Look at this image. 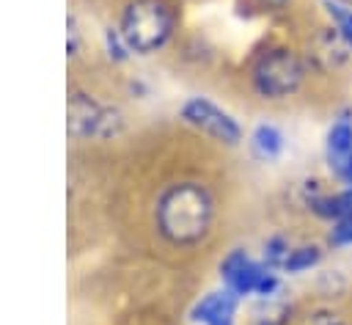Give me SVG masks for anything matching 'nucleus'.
I'll list each match as a JSON object with an SVG mask.
<instances>
[{
  "label": "nucleus",
  "instance_id": "9d476101",
  "mask_svg": "<svg viewBox=\"0 0 352 325\" xmlns=\"http://www.w3.org/2000/svg\"><path fill=\"white\" fill-rule=\"evenodd\" d=\"M250 146H253V154L261 157V160H275L280 151H283V135L278 127L272 124H258L250 135Z\"/></svg>",
  "mask_w": 352,
  "mask_h": 325
},
{
  "label": "nucleus",
  "instance_id": "6e6552de",
  "mask_svg": "<svg viewBox=\"0 0 352 325\" xmlns=\"http://www.w3.org/2000/svg\"><path fill=\"white\" fill-rule=\"evenodd\" d=\"M234 314H236V295L228 289H220V292L204 295L192 306L190 319L201 325H234Z\"/></svg>",
  "mask_w": 352,
  "mask_h": 325
},
{
  "label": "nucleus",
  "instance_id": "39448f33",
  "mask_svg": "<svg viewBox=\"0 0 352 325\" xmlns=\"http://www.w3.org/2000/svg\"><path fill=\"white\" fill-rule=\"evenodd\" d=\"M182 118H184L190 127H195L198 132H204V135H209V138H214V140H220V143L236 146V143L242 140V127H239V121H236L228 110H223L220 105H214V102H209V99H204V96L187 99V102L182 105Z\"/></svg>",
  "mask_w": 352,
  "mask_h": 325
},
{
  "label": "nucleus",
  "instance_id": "f03ea898",
  "mask_svg": "<svg viewBox=\"0 0 352 325\" xmlns=\"http://www.w3.org/2000/svg\"><path fill=\"white\" fill-rule=\"evenodd\" d=\"M121 36L132 52L148 55L173 33V8L165 0H132L121 14Z\"/></svg>",
  "mask_w": 352,
  "mask_h": 325
},
{
  "label": "nucleus",
  "instance_id": "f8f14e48",
  "mask_svg": "<svg viewBox=\"0 0 352 325\" xmlns=\"http://www.w3.org/2000/svg\"><path fill=\"white\" fill-rule=\"evenodd\" d=\"M319 259H322V251L316 245H297V248L289 251V256L283 262V270L286 273H302V270L316 267Z\"/></svg>",
  "mask_w": 352,
  "mask_h": 325
},
{
  "label": "nucleus",
  "instance_id": "f3484780",
  "mask_svg": "<svg viewBox=\"0 0 352 325\" xmlns=\"http://www.w3.org/2000/svg\"><path fill=\"white\" fill-rule=\"evenodd\" d=\"M258 3H264V6H272V8H280V6H286L289 0H258Z\"/></svg>",
  "mask_w": 352,
  "mask_h": 325
},
{
  "label": "nucleus",
  "instance_id": "0eeeda50",
  "mask_svg": "<svg viewBox=\"0 0 352 325\" xmlns=\"http://www.w3.org/2000/svg\"><path fill=\"white\" fill-rule=\"evenodd\" d=\"M324 154L333 176L352 187V110H341L333 118L324 140Z\"/></svg>",
  "mask_w": 352,
  "mask_h": 325
},
{
  "label": "nucleus",
  "instance_id": "a211bd4d",
  "mask_svg": "<svg viewBox=\"0 0 352 325\" xmlns=\"http://www.w3.org/2000/svg\"><path fill=\"white\" fill-rule=\"evenodd\" d=\"M338 3H352V0H338Z\"/></svg>",
  "mask_w": 352,
  "mask_h": 325
},
{
  "label": "nucleus",
  "instance_id": "f257e3e1",
  "mask_svg": "<svg viewBox=\"0 0 352 325\" xmlns=\"http://www.w3.org/2000/svg\"><path fill=\"white\" fill-rule=\"evenodd\" d=\"M214 218V198L198 182L168 185L157 198V229L160 234L179 248L201 242Z\"/></svg>",
  "mask_w": 352,
  "mask_h": 325
},
{
  "label": "nucleus",
  "instance_id": "1a4fd4ad",
  "mask_svg": "<svg viewBox=\"0 0 352 325\" xmlns=\"http://www.w3.org/2000/svg\"><path fill=\"white\" fill-rule=\"evenodd\" d=\"M308 207L324 218V220H341L344 215L352 212V187L338 190V193H316L314 198H308Z\"/></svg>",
  "mask_w": 352,
  "mask_h": 325
},
{
  "label": "nucleus",
  "instance_id": "2eb2a0df",
  "mask_svg": "<svg viewBox=\"0 0 352 325\" xmlns=\"http://www.w3.org/2000/svg\"><path fill=\"white\" fill-rule=\"evenodd\" d=\"M300 325H346V322H344V317H341L338 311H333V308H316V311H311Z\"/></svg>",
  "mask_w": 352,
  "mask_h": 325
},
{
  "label": "nucleus",
  "instance_id": "9b49d317",
  "mask_svg": "<svg viewBox=\"0 0 352 325\" xmlns=\"http://www.w3.org/2000/svg\"><path fill=\"white\" fill-rule=\"evenodd\" d=\"M324 8H327V17H330L338 39L352 50V8L338 0H324Z\"/></svg>",
  "mask_w": 352,
  "mask_h": 325
},
{
  "label": "nucleus",
  "instance_id": "dca6fc26",
  "mask_svg": "<svg viewBox=\"0 0 352 325\" xmlns=\"http://www.w3.org/2000/svg\"><path fill=\"white\" fill-rule=\"evenodd\" d=\"M104 44H107V52H110L113 61H124L126 52H129V47H126V41H124L121 30H113V28H110V30L104 33Z\"/></svg>",
  "mask_w": 352,
  "mask_h": 325
},
{
  "label": "nucleus",
  "instance_id": "ddd939ff",
  "mask_svg": "<svg viewBox=\"0 0 352 325\" xmlns=\"http://www.w3.org/2000/svg\"><path fill=\"white\" fill-rule=\"evenodd\" d=\"M289 251H292V245H289L283 237H270L267 245H264V262H267L272 270H275V267H283Z\"/></svg>",
  "mask_w": 352,
  "mask_h": 325
},
{
  "label": "nucleus",
  "instance_id": "20e7f679",
  "mask_svg": "<svg viewBox=\"0 0 352 325\" xmlns=\"http://www.w3.org/2000/svg\"><path fill=\"white\" fill-rule=\"evenodd\" d=\"M220 278L226 284L228 292L239 295H258V297H270L278 289V275L272 273V267L264 262L250 259L245 251H231L223 262H220Z\"/></svg>",
  "mask_w": 352,
  "mask_h": 325
},
{
  "label": "nucleus",
  "instance_id": "423d86ee",
  "mask_svg": "<svg viewBox=\"0 0 352 325\" xmlns=\"http://www.w3.org/2000/svg\"><path fill=\"white\" fill-rule=\"evenodd\" d=\"M118 116L85 94L69 96V132L74 138H107L116 132Z\"/></svg>",
  "mask_w": 352,
  "mask_h": 325
},
{
  "label": "nucleus",
  "instance_id": "7ed1b4c3",
  "mask_svg": "<svg viewBox=\"0 0 352 325\" xmlns=\"http://www.w3.org/2000/svg\"><path fill=\"white\" fill-rule=\"evenodd\" d=\"M305 80L302 58L289 47H270L264 50L250 69V85L264 99H283L292 96Z\"/></svg>",
  "mask_w": 352,
  "mask_h": 325
},
{
  "label": "nucleus",
  "instance_id": "4468645a",
  "mask_svg": "<svg viewBox=\"0 0 352 325\" xmlns=\"http://www.w3.org/2000/svg\"><path fill=\"white\" fill-rule=\"evenodd\" d=\"M330 242H333V245H352V212L333 223Z\"/></svg>",
  "mask_w": 352,
  "mask_h": 325
}]
</instances>
